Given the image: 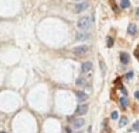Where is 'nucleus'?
I'll use <instances>...</instances> for the list:
<instances>
[{"label":"nucleus","mask_w":139,"mask_h":133,"mask_svg":"<svg viewBox=\"0 0 139 133\" xmlns=\"http://www.w3.org/2000/svg\"><path fill=\"white\" fill-rule=\"evenodd\" d=\"M90 24H91V21H90V18L87 17V16H84V17H81L78 22H77V26L78 28L82 29V30H86L90 27Z\"/></svg>","instance_id":"nucleus-1"},{"label":"nucleus","mask_w":139,"mask_h":133,"mask_svg":"<svg viewBox=\"0 0 139 133\" xmlns=\"http://www.w3.org/2000/svg\"><path fill=\"white\" fill-rule=\"evenodd\" d=\"M89 50L88 45H80L78 47H75L73 49V53L75 55H83L85 53H87Z\"/></svg>","instance_id":"nucleus-2"},{"label":"nucleus","mask_w":139,"mask_h":133,"mask_svg":"<svg viewBox=\"0 0 139 133\" xmlns=\"http://www.w3.org/2000/svg\"><path fill=\"white\" fill-rule=\"evenodd\" d=\"M87 111H88V105L87 104H81L76 109V113L78 115H84V114L87 113Z\"/></svg>","instance_id":"nucleus-3"},{"label":"nucleus","mask_w":139,"mask_h":133,"mask_svg":"<svg viewBox=\"0 0 139 133\" xmlns=\"http://www.w3.org/2000/svg\"><path fill=\"white\" fill-rule=\"evenodd\" d=\"M87 7H88V2H82V3L76 4L75 5V12L80 13L82 11H84L85 9H87Z\"/></svg>","instance_id":"nucleus-4"},{"label":"nucleus","mask_w":139,"mask_h":133,"mask_svg":"<svg viewBox=\"0 0 139 133\" xmlns=\"http://www.w3.org/2000/svg\"><path fill=\"white\" fill-rule=\"evenodd\" d=\"M89 33L87 32H84V31H81V32H78L76 34V39L78 41H84V40H87L89 38Z\"/></svg>","instance_id":"nucleus-5"},{"label":"nucleus","mask_w":139,"mask_h":133,"mask_svg":"<svg viewBox=\"0 0 139 133\" xmlns=\"http://www.w3.org/2000/svg\"><path fill=\"white\" fill-rule=\"evenodd\" d=\"M84 123H85V121H84L83 118H77V119L74 120L73 127L75 128V129H79V128H81V127L84 125Z\"/></svg>","instance_id":"nucleus-6"},{"label":"nucleus","mask_w":139,"mask_h":133,"mask_svg":"<svg viewBox=\"0 0 139 133\" xmlns=\"http://www.w3.org/2000/svg\"><path fill=\"white\" fill-rule=\"evenodd\" d=\"M92 63L90 61H86V62H84L81 66V68H82V72L84 73H86V72H89L91 69H92Z\"/></svg>","instance_id":"nucleus-7"},{"label":"nucleus","mask_w":139,"mask_h":133,"mask_svg":"<svg viewBox=\"0 0 139 133\" xmlns=\"http://www.w3.org/2000/svg\"><path fill=\"white\" fill-rule=\"evenodd\" d=\"M130 60V56H129V54L126 53V52H122L120 54V61L123 63V64H127L128 62H129Z\"/></svg>","instance_id":"nucleus-8"},{"label":"nucleus","mask_w":139,"mask_h":133,"mask_svg":"<svg viewBox=\"0 0 139 133\" xmlns=\"http://www.w3.org/2000/svg\"><path fill=\"white\" fill-rule=\"evenodd\" d=\"M76 96H77V98L79 99V101H85V100H86V99L88 98V95H87L86 93L82 92V91H77V92H76Z\"/></svg>","instance_id":"nucleus-9"},{"label":"nucleus","mask_w":139,"mask_h":133,"mask_svg":"<svg viewBox=\"0 0 139 133\" xmlns=\"http://www.w3.org/2000/svg\"><path fill=\"white\" fill-rule=\"evenodd\" d=\"M137 32V26L134 23H131L129 26H128V33L131 35H134L135 33Z\"/></svg>","instance_id":"nucleus-10"},{"label":"nucleus","mask_w":139,"mask_h":133,"mask_svg":"<svg viewBox=\"0 0 139 133\" xmlns=\"http://www.w3.org/2000/svg\"><path fill=\"white\" fill-rule=\"evenodd\" d=\"M127 123H128L127 117H126V116H122L121 119H120V121H119V126H120V127H123V126H125Z\"/></svg>","instance_id":"nucleus-11"},{"label":"nucleus","mask_w":139,"mask_h":133,"mask_svg":"<svg viewBox=\"0 0 139 133\" xmlns=\"http://www.w3.org/2000/svg\"><path fill=\"white\" fill-rule=\"evenodd\" d=\"M99 65H100V69H101V74L102 76H105V71H106V65L103 61H100L99 62Z\"/></svg>","instance_id":"nucleus-12"},{"label":"nucleus","mask_w":139,"mask_h":133,"mask_svg":"<svg viewBox=\"0 0 139 133\" xmlns=\"http://www.w3.org/2000/svg\"><path fill=\"white\" fill-rule=\"evenodd\" d=\"M130 5L129 0H121V7L122 8H128Z\"/></svg>","instance_id":"nucleus-13"},{"label":"nucleus","mask_w":139,"mask_h":133,"mask_svg":"<svg viewBox=\"0 0 139 133\" xmlns=\"http://www.w3.org/2000/svg\"><path fill=\"white\" fill-rule=\"evenodd\" d=\"M120 104H121V106H123L124 108L127 106L128 100H127V98H126V97H121V98H120Z\"/></svg>","instance_id":"nucleus-14"},{"label":"nucleus","mask_w":139,"mask_h":133,"mask_svg":"<svg viewBox=\"0 0 139 133\" xmlns=\"http://www.w3.org/2000/svg\"><path fill=\"white\" fill-rule=\"evenodd\" d=\"M109 1H110V4H111L112 9H113L114 11H118V8H117V6H116V3H114L113 0H109Z\"/></svg>","instance_id":"nucleus-15"},{"label":"nucleus","mask_w":139,"mask_h":133,"mask_svg":"<svg viewBox=\"0 0 139 133\" xmlns=\"http://www.w3.org/2000/svg\"><path fill=\"white\" fill-rule=\"evenodd\" d=\"M107 45L108 47H112L113 45V39L111 37H107Z\"/></svg>","instance_id":"nucleus-16"},{"label":"nucleus","mask_w":139,"mask_h":133,"mask_svg":"<svg viewBox=\"0 0 139 133\" xmlns=\"http://www.w3.org/2000/svg\"><path fill=\"white\" fill-rule=\"evenodd\" d=\"M84 82H85V81H84V79L82 78V77H80V78H78V79L76 80V84H77V85H83Z\"/></svg>","instance_id":"nucleus-17"},{"label":"nucleus","mask_w":139,"mask_h":133,"mask_svg":"<svg viewBox=\"0 0 139 133\" xmlns=\"http://www.w3.org/2000/svg\"><path fill=\"white\" fill-rule=\"evenodd\" d=\"M111 118L114 119V120L118 118V112H117V111H113V112L111 113Z\"/></svg>","instance_id":"nucleus-18"},{"label":"nucleus","mask_w":139,"mask_h":133,"mask_svg":"<svg viewBox=\"0 0 139 133\" xmlns=\"http://www.w3.org/2000/svg\"><path fill=\"white\" fill-rule=\"evenodd\" d=\"M133 129L136 131H139V121H136V122L133 124Z\"/></svg>","instance_id":"nucleus-19"},{"label":"nucleus","mask_w":139,"mask_h":133,"mask_svg":"<svg viewBox=\"0 0 139 133\" xmlns=\"http://www.w3.org/2000/svg\"><path fill=\"white\" fill-rule=\"evenodd\" d=\"M132 76H133V72L132 71H130V72H128L126 75H125V77H126V79H131L132 78Z\"/></svg>","instance_id":"nucleus-20"},{"label":"nucleus","mask_w":139,"mask_h":133,"mask_svg":"<svg viewBox=\"0 0 139 133\" xmlns=\"http://www.w3.org/2000/svg\"><path fill=\"white\" fill-rule=\"evenodd\" d=\"M120 90L123 92V94H127V91H126V89L124 87H120Z\"/></svg>","instance_id":"nucleus-21"},{"label":"nucleus","mask_w":139,"mask_h":133,"mask_svg":"<svg viewBox=\"0 0 139 133\" xmlns=\"http://www.w3.org/2000/svg\"><path fill=\"white\" fill-rule=\"evenodd\" d=\"M134 96H135V98L139 99V91H136V92L134 93Z\"/></svg>","instance_id":"nucleus-22"},{"label":"nucleus","mask_w":139,"mask_h":133,"mask_svg":"<svg viewBox=\"0 0 139 133\" xmlns=\"http://www.w3.org/2000/svg\"><path fill=\"white\" fill-rule=\"evenodd\" d=\"M66 131H67L68 133H71V130H70V129H69L68 127H66Z\"/></svg>","instance_id":"nucleus-23"},{"label":"nucleus","mask_w":139,"mask_h":133,"mask_svg":"<svg viewBox=\"0 0 139 133\" xmlns=\"http://www.w3.org/2000/svg\"><path fill=\"white\" fill-rule=\"evenodd\" d=\"M137 15H138V16H139V8H138V9H137Z\"/></svg>","instance_id":"nucleus-24"},{"label":"nucleus","mask_w":139,"mask_h":133,"mask_svg":"<svg viewBox=\"0 0 139 133\" xmlns=\"http://www.w3.org/2000/svg\"><path fill=\"white\" fill-rule=\"evenodd\" d=\"M0 133H6V132H4V131H2V132H0Z\"/></svg>","instance_id":"nucleus-25"}]
</instances>
